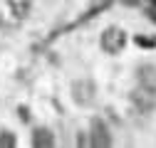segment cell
<instances>
[{"label": "cell", "mask_w": 156, "mask_h": 148, "mask_svg": "<svg viewBox=\"0 0 156 148\" xmlns=\"http://www.w3.org/2000/svg\"><path fill=\"white\" fill-rule=\"evenodd\" d=\"M126 45V32L122 27H107L102 32V49L107 54H119Z\"/></svg>", "instance_id": "6da1fadb"}, {"label": "cell", "mask_w": 156, "mask_h": 148, "mask_svg": "<svg viewBox=\"0 0 156 148\" xmlns=\"http://www.w3.org/2000/svg\"><path fill=\"white\" fill-rule=\"evenodd\" d=\"M131 104L141 111V114H149V111L156 109V91L154 89H146V86H136L131 91Z\"/></svg>", "instance_id": "7a4b0ae2"}, {"label": "cell", "mask_w": 156, "mask_h": 148, "mask_svg": "<svg viewBox=\"0 0 156 148\" xmlns=\"http://www.w3.org/2000/svg\"><path fill=\"white\" fill-rule=\"evenodd\" d=\"M94 94H97V89H94V84L89 79H80V82L72 84V99L80 106H89L94 101Z\"/></svg>", "instance_id": "3957f363"}, {"label": "cell", "mask_w": 156, "mask_h": 148, "mask_svg": "<svg viewBox=\"0 0 156 148\" xmlns=\"http://www.w3.org/2000/svg\"><path fill=\"white\" fill-rule=\"evenodd\" d=\"M92 146H97V148H109L112 146V136L107 131L104 121H99V119L92 121Z\"/></svg>", "instance_id": "277c9868"}, {"label": "cell", "mask_w": 156, "mask_h": 148, "mask_svg": "<svg viewBox=\"0 0 156 148\" xmlns=\"http://www.w3.org/2000/svg\"><path fill=\"white\" fill-rule=\"evenodd\" d=\"M136 74H139V84H141V86L156 91V67L144 64V67H139V72H136Z\"/></svg>", "instance_id": "5b68a950"}, {"label": "cell", "mask_w": 156, "mask_h": 148, "mask_svg": "<svg viewBox=\"0 0 156 148\" xmlns=\"http://www.w3.org/2000/svg\"><path fill=\"white\" fill-rule=\"evenodd\" d=\"M32 146L35 148H52L55 146V136L50 128H37L32 133Z\"/></svg>", "instance_id": "8992f818"}, {"label": "cell", "mask_w": 156, "mask_h": 148, "mask_svg": "<svg viewBox=\"0 0 156 148\" xmlns=\"http://www.w3.org/2000/svg\"><path fill=\"white\" fill-rule=\"evenodd\" d=\"M10 8H12V12H15V17H25L27 15V3H23V0H10Z\"/></svg>", "instance_id": "52a82bcc"}, {"label": "cell", "mask_w": 156, "mask_h": 148, "mask_svg": "<svg viewBox=\"0 0 156 148\" xmlns=\"http://www.w3.org/2000/svg\"><path fill=\"white\" fill-rule=\"evenodd\" d=\"M15 146V136L10 131H0V148H12Z\"/></svg>", "instance_id": "ba28073f"}]
</instances>
